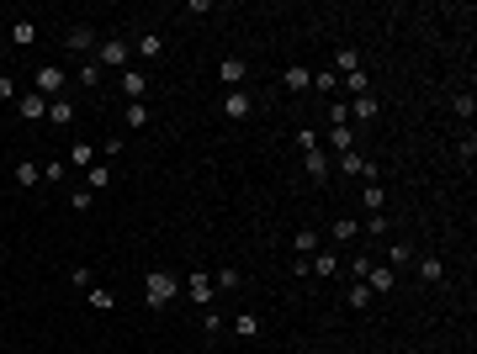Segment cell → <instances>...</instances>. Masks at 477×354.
<instances>
[{
  "instance_id": "30bf717a",
  "label": "cell",
  "mask_w": 477,
  "mask_h": 354,
  "mask_svg": "<svg viewBox=\"0 0 477 354\" xmlns=\"http://www.w3.org/2000/svg\"><path fill=\"white\" fill-rule=\"evenodd\" d=\"M244 74H250V64H244V59H223V64H217V80H223L228 90H238V85H244Z\"/></svg>"
},
{
  "instance_id": "ac0fdd59",
  "label": "cell",
  "mask_w": 477,
  "mask_h": 354,
  "mask_svg": "<svg viewBox=\"0 0 477 354\" xmlns=\"http://www.w3.org/2000/svg\"><path fill=\"white\" fill-rule=\"evenodd\" d=\"M292 248H297V260H308V254H318V233H313V227H297V243H292Z\"/></svg>"
},
{
  "instance_id": "5bb4252c",
  "label": "cell",
  "mask_w": 477,
  "mask_h": 354,
  "mask_svg": "<svg viewBox=\"0 0 477 354\" xmlns=\"http://www.w3.org/2000/svg\"><path fill=\"white\" fill-rule=\"evenodd\" d=\"M133 53H138V59H159V53H165V37H159V32H138Z\"/></svg>"
},
{
  "instance_id": "60d3db41",
  "label": "cell",
  "mask_w": 477,
  "mask_h": 354,
  "mask_svg": "<svg viewBox=\"0 0 477 354\" xmlns=\"http://www.w3.org/2000/svg\"><path fill=\"white\" fill-rule=\"evenodd\" d=\"M69 201H74V212H90V206H95V190H74Z\"/></svg>"
},
{
  "instance_id": "d4e9b609",
  "label": "cell",
  "mask_w": 477,
  "mask_h": 354,
  "mask_svg": "<svg viewBox=\"0 0 477 354\" xmlns=\"http://www.w3.org/2000/svg\"><path fill=\"white\" fill-rule=\"evenodd\" d=\"M112 185V164H90V175H85V190H107Z\"/></svg>"
},
{
  "instance_id": "d590c367",
  "label": "cell",
  "mask_w": 477,
  "mask_h": 354,
  "mask_svg": "<svg viewBox=\"0 0 477 354\" xmlns=\"http://www.w3.org/2000/svg\"><path fill=\"white\" fill-rule=\"evenodd\" d=\"M408 260H414V248H408V243H403V238H398V243H393V248H387V264H408Z\"/></svg>"
},
{
  "instance_id": "7402d4cb",
  "label": "cell",
  "mask_w": 477,
  "mask_h": 354,
  "mask_svg": "<svg viewBox=\"0 0 477 354\" xmlns=\"http://www.w3.org/2000/svg\"><path fill=\"white\" fill-rule=\"evenodd\" d=\"M419 281H429V285H435V281H445V264L435 260V254H424V260H419Z\"/></svg>"
},
{
  "instance_id": "f35d334b",
  "label": "cell",
  "mask_w": 477,
  "mask_h": 354,
  "mask_svg": "<svg viewBox=\"0 0 477 354\" xmlns=\"http://www.w3.org/2000/svg\"><path fill=\"white\" fill-rule=\"evenodd\" d=\"M371 264H377L371 254H356V260H350V275H356V281H366V270H371Z\"/></svg>"
},
{
  "instance_id": "4dcf8cb0",
  "label": "cell",
  "mask_w": 477,
  "mask_h": 354,
  "mask_svg": "<svg viewBox=\"0 0 477 354\" xmlns=\"http://www.w3.org/2000/svg\"><path fill=\"white\" fill-rule=\"evenodd\" d=\"M356 233H361V222H350V217H340V222L329 227V238H334V243H350Z\"/></svg>"
},
{
  "instance_id": "ee69618b",
  "label": "cell",
  "mask_w": 477,
  "mask_h": 354,
  "mask_svg": "<svg viewBox=\"0 0 477 354\" xmlns=\"http://www.w3.org/2000/svg\"><path fill=\"white\" fill-rule=\"evenodd\" d=\"M0 101H16V80H6V74H0Z\"/></svg>"
},
{
  "instance_id": "7a4b0ae2",
  "label": "cell",
  "mask_w": 477,
  "mask_h": 354,
  "mask_svg": "<svg viewBox=\"0 0 477 354\" xmlns=\"http://www.w3.org/2000/svg\"><path fill=\"white\" fill-rule=\"evenodd\" d=\"M32 85H37V95H43V101H59L64 85H69V74H64L59 64H37V69H32Z\"/></svg>"
},
{
  "instance_id": "f6af8a7d",
  "label": "cell",
  "mask_w": 477,
  "mask_h": 354,
  "mask_svg": "<svg viewBox=\"0 0 477 354\" xmlns=\"http://www.w3.org/2000/svg\"><path fill=\"white\" fill-rule=\"evenodd\" d=\"M0 53H6V43H0Z\"/></svg>"
},
{
  "instance_id": "8d00e7d4",
  "label": "cell",
  "mask_w": 477,
  "mask_h": 354,
  "mask_svg": "<svg viewBox=\"0 0 477 354\" xmlns=\"http://www.w3.org/2000/svg\"><path fill=\"white\" fill-rule=\"evenodd\" d=\"M202 328H207V333H213V339H217V333H223V312H213V307H202Z\"/></svg>"
},
{
  "instance_id": "4316f807",
  "label": "cell",
  "mask_w": 477,
  "mask_h": 354,
  "mask_svg": "<svg viewBox=\"0 0 477 354\" xmlns=\"http://www.w3.org/2000/svg\"><path fill=\"white\" fill-rule=\"evenodd\" d=\"M85 302H90L95 312H112V307H117V302H112V291H107V285H90V291H85Z\"/></svg>"
},
{
  "instance_id": "3957f363",
  "label": "cell",
  "mask_w": 477,
  "mask_h": 354,
  "mask_svg": "<svg viewBox=\"0 0 477 354\" xmlns=\"http://www.w3.org/2000/svg\"><path fill=\"white\" fill-rule=\"evenodd\" d=\"M128 37H101V48H95V59L90 64H101V69H128Z\"/></svg>"
},
{
  "instance_id": "d6986e66",
  "label": "cell",
  "mask_w": 477,
  "mask_h": 354,
  "mask_svg": "<svg viewBox=\"0 0 477 354\" xmlns=\"http://www.w3.org/2000/svg\"><path fill=\"white\" fill-rule=\"evenodd\" d=\"M48 122H53V127H69V122H74V106H69V101H48Z\"/></svg>"
},
{
  "instance_id": "484cf974",
  "label": "cell",
  "mask_w": 477,
  "mask_h": 354,
  "mask_svg": "<svg viewBox=\"0 0 477 354\" xmlns=\"http://www.w3.org/2000/svg\"><path fill=\"white\" fill-rule=\"evenodd\" d=\"M334 69H340V74H356L361 69V53H356V48H340V53H334Z\"/></svg>"
},
{
  "instance_id": "4fadbf2b",
  "label": "cell",
  "mask_w": 477,
  "mask_h": 354,
  "mask_svg": "<svg viewBox=\"0 0 477 354\" xmlns=\"http://www.w3.org/2000/svg\"><path fill=\"white\" fill-rule=\"evenodd\" d=\"M340 175H361V180H377V169H371L366 159L356 154V148H350V154H340Z\"/></svg>"
},
{
  "instance_id": "9a60e30c",
  "label": "cell",
  "mask_w": 477,
  "mask_h": 354,
  "mask_svg": "<svg viewBox=\"0 0 477 354\" xmlns=\"http://www.w3.org/2000/svg\"><path fill=\"white\" fill-rule=\"evenodd\" d=\"M281 85H286V90H292V95H302V90H313V74L302 69V64H292V69L281 74Z\"/></svg>"
},
{
  "instance_id": "d6a6232c",
  "label": "cell",
  "mask_w": 477,
  "mask_h": 354,
  "mask_svg": "<svg viewBox=\"0 0 477 354\" xmlns=\"http://www.w3.org/2000/svg\"><path fill=\"white\" fill-rule=\"evenodd\" d=\"M329 127H350V101H329Z\"/></svg>"
},
{
  "instance_id": "e0dca14e",
  "label": "cell",
  "mask_w": 477,
  "mask_h": 354,
  "mask_svg": "<svg viewBox=\"0 0 477 354\" xmlns=\"http://www.w3.org/2000/svg\"><path fill=\"white\" fill-rule=\"evenodd\" d=\"M74 85H80V90H101V64L85 59V64H80V74H74Z\"/></svg>"
},
{
  "instance_id": "7c38bea8",
  "label": "cell",
  "mask_w": 477,
  "mask_h": 354,
  "mask_svg": "<svg viewBox=\"0 0 477 354\" xmlns=\"http://www.w3.org/2000/svg\"><path fill=\"white\" fill-rule=\"evenodd\" d=\"M366 285H371V296H387L398 285V270H382V264H371L366 270Z\"/></svg>"
},
{
  "instance_id": "74e56055",
  "label": "cell",
  "mask_w": 477,
  "mask_h": 354,
  "mask_svg": "<svg viewBox=\"0 0 477 354\" xmlns=\"http://www.w3.org/2000/svg\"><path fill=\"white\" fill-rule=\"evenodd\" d=\"M451 106H456V117H462V122H472V111H477V101H472V95H456Z\"/></svg>"
},
{
  "instance_id": "44dd1931",
  "label": "cell",
  "mask_w": 477,
  "mask_h": 354,
  "mask_svg": "<svg viewBox=\"0 0 477 354\" xmlns=\"http://www.w3.org/2000/svg\"><path fill=\"white\" fill-rule=\"evenodd\" d=\"M234 333H238V339H260V318H255V312H238V318H234Z\"/></svg>"
},
{
  "instance_id": "836d02e7",
  "label": "cell",
  "mask_w": 477,
  "mask_h": 354,
  "mask_svg": "<svg viewBox=\"0 0 477 354\" xmlns=\"http://www.w3.org/2000/svg\"><path fill=\"white\" fill-rule=\"evenodd\" d=\"M149 106H143V101H128V127H149Z\"/></svg>"
},
{
  "instance_id": "ffe728a7",
  "label": "cell",
  "mask_w": 477,
  "mask_h": 354,
  "mask_svg": "<svg viewBox=\"0 0 477 354\" xmlns=\"http://www.w3.org/2000/svg\"><path fill=\"white\" fill-rule=\"evenodd\" d=\"M95 154H101V143H74V148H69V159H74L80 169H90V164H95Z\"/></svg>"
},
{
  "instance_id": "b9f144b4",
  "label": "cell",
  "mask_w": 477,
  "mask_h": 354,
  "mask_svg": "<svg viewBox=\"0 0 477 354\" xmlns=\"http://www.w3.org/2000/svg\"><path fill=\"white\" fill-rule=\"evenodd\" d=\"M297 148L308 154V148H318V132H308V127H297Z\"/></svg>"
},
{
  "instance_id": "7bdbcfd3",
  "label": "cell",
  "mask_w": 477,
  "mask_h": 354,
  "mask_svg": "<svg viewBox=\"0 0 477 354\" xmlns=\"http://www.w3.org/2000/svg\"><path fill=\"white\" fill-rule=\"evenodd\" d=\"M238 281H244V275H238V270H217V285H223V291H234Z\"/></svg>"
},
{
  "instance_id": "83f0119b",
  "label": "cell",
  "mask_w": 477,
  "mask_h": 354,
  "mask_svg": "<svg viewBox=\"0 0 477 354\" xmlns=\"http://www.w3.org/2000/svg\"><path fill=\"white\" fill-rule=\"evenodd\" d=\"M32 37H37V22H27V16H22V22H11V43L16 48H27Z\"/></svg>"
},
{
  "instance_id": "5b68a950",
  "label": "cell",
  "mask_w": 477,
  "mask_h": 354,
  "mask_svg": "<svg viewBox=\"0 0 477 354\" xmlns=\"http://www.w3.org/2000/svg\"><path fill=\"white\" fill-rule=\"evenodd\" d=\"M255 111V95L250 90H223V117L228 122H244Z\"/></svg>"
},
{
  "instance_id": "1f68e13d",
  "label": "cell",
  "mask_w": 477,
  "mask_h": 354,
  "mask_svg": "<svg viewBox=\"0 0 477 354\" xmlns=\"http://www.w3.org/2000/svg\"><path fill=\"white\" fill-rule=\"evenodd\" d=\"M329 143L340 148V154H350V148H356V132L350 127H329Z\"/></svg>"
},
{
  "instance_id": "e575fe53",
  "label": "cell",
  "mask_w": 477,
  "mask_h": 354,
  "mask_svg": "<svg viewBox=\"0 0 477 354\" xmlns=\"http://www.w3.org/2000/svg\"><path fill=\"white\" fill-rule=\"evenodd\" d=\"M334 85H340V80H334V69H318V74H313V90H318V95H334Z\"/></svg>"
},
{
  "instance_id": "9c48e42d",
  "label": "cell",
  "mask_w": 477,
  "mask_h": 354,
  "mask_svg": "<svg viewBox=\"0 0 477 354\" xmlns=\"http://www.w3.org/2000/svg\"><path fill=\"white\" fill-rule=\"evenodd\" d=\"M308 275H340V248H318V254H308Z\"/></svg>"
},
{
  "instance_id": "8fae6325",
  "label": "cell",
  "mask_w": 477,
  "mask_h": 354,
  "mask_svg": "<svg viewBox=\"0 0 477 354\" xmlns=\"http://www.w3.org/2000/svg\"><path fill=\"white\" fill-rule=\"evenodd\" d=\"M122 95H128V101H143V95H149V74L143 69H122Z\"/></svg>"
},
{
  "instance_id": "f1b7e54d",
  "label": "cell",
  "mask_w": 477,
  "mask_h": 354,
  "mask_svg": "<svg viewBox=\"0 0 477 354\" xmlns=\"http://www.w3.org/2000/svg\"><path fill=\"white\" fill-rule=\"evenodd\" d=\"M345 95H371V74H366V69L345 74Z\"/></svg>"
},
{
  "instance_id": "cb8c5ba5",
  "label": "cell",
  "mask_w": 477,
  "mask_h": 354,
  "mask_svg": "<svg viewBox=\"0 0 477 354\" xmlns=\"http://www.w3.org/2000/svg\"><path fill=\"white\" fill-rule=\"evenodd\" d=\"M361 206H366V212L377 217L382 206H387V190H382V185H366V190H361Z\"/></svg>"
},
{
  "instance_id": "2e32d148",
  "label": "cell",
  "mask_w": 477,
  "mask_h": 354,
  "mask_svg": "<svg viewBox=\"0 0 477 354\" xmlns=\"http://www.w3.org/2000/svg\"><path fill=\"white\" fill-rule=\"evenodd\" d=\"M345 307H350V312H366V307H371V285H366V281H356V285L345 291Z\"/></svg>"
},
{
  "instance_id": "6da1fadb",
  "label": "cell",
  "mask_w": 477,
  "mask_h": 354,
  "mask_svg": "<svg viewBox=\"0 0 477 354\" xmlns=\"http://www.w3.org/2000/svg\"><path fill=\"white\" fill-rule=\"evenodd\" d=\"M180 285L170 281V270H149V281H143V296H149V312H165L170 302H175Z\"/></svg>"
},
{
  "instance_id": "ba28073f",
  "label": "cell",
  "mask_w": 477,
  "mask_h": 354,
  "mask_svg": "<svg viewBox=\"0 0 477 354\" xmlns=\"http://www.w3.org/2000/svg\"><path fill=\"white\" fill-rule=\"evenodd\" d=\"M16 117H22V122H43L48 117V101H43V95H16Z\"/></svg>"
},
{
  "instance_id": "8992f818",
  "label": "cell",
  "mask_w": 477,
  "mask_h": 354,
  "mask_svg": "<svg viewBox=\"0 0 477 354\" xmlns=\"http://www.w3.org/2000/svg\"><path fill=\"white\" fill-rule=\"evenodd\" d=\"M186 296L196 302V307H213V275H207V270H191L186 275Z\"/></svg>"
},
{
  "instance_id": "ab89813d",
  "label": "cell",
  "mask_w": 477,
  "mask_h": 354,
  "mask_svg": "<svg viewBox=\"0 0 477 354\" xmlns=\"http://www.w3.org/2000/svg\"><path fill=\"white\" fill-rule=\"evenodd\" d=\"M456 154H462V164H472V159H477V143H472V132H466V138L456 143Z\"/></svg>"
},
{
  "instance_id": "603a6c76",
  "label": "cell",
  "mask_w": 477,
  "mask_h": 354,
  "mask_svg": "<svg viewBox=\"0 0 477 354\" xmlns=\"http://www.w3.org/2000/svg\"><path fill=\"white\" fill-rule=\"evenodd\" d=\"M377 117V101H371V95H356V101H350V122H371Z\"/></svg>"
},
{
  "instance_id": "52a82bcc",
  "label": "cell",
  "mask_w": 477,
  "mask_h": 354,
  "mask_svg": "<svg viewBox=\"0 0 477 354\" xmlns=\"http://www.w3.org/2000/svg\"><path fill=\"white\" fill-rule=\"evenodd\" d=\"M302 169H308V180H313V185H323V180H329V154H323V143L302 154Z\"/></svg>"
},
{
  "instance_id": "f546056e",
  "label": "cell",
  "mask_w": 477,
  "mask_h": 354,
  "mask_svg": "<svg viewBox=\"0 0 477 354\" xmlns=\"http://www.w3.org/2000/svg\"><path fill=\"white\" fill-rule=\"evenodd\" d=\"M11 175H16V185H37V180H43V169H37L32 159H22V164H16Z\"/></svg>"
},
{
  "instance_id": "277c9868",
  "label": "cell",
  "mask_w": 477,
  "mask_h": 354,
  "mask_svg": "<svg viewBox=\"0 0 477 354\" xmlns=\"http://www.w3.org/2000/svg\"><path fill=\"white\" fill-rule=\"evenodd\" d=\"M64 43H69V53H85V59H95V48H101V37H95V27H69L64 32Z\"/></svg>"
}]
</instances>
